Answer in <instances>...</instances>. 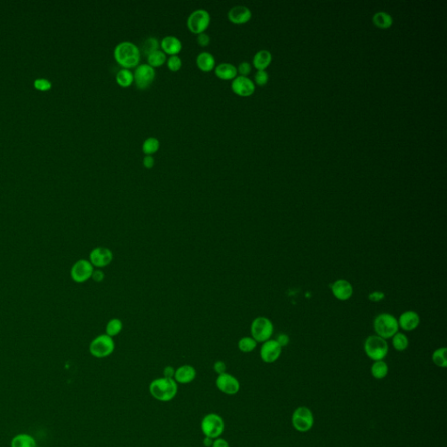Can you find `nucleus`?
Here are the masks:
<instances>
[{
    "label": "nucleus",
    "mask_w": 447,
    "mask_h": 447,
    "mask_svg": "<svg viewBox=\"0 0 447 447\" xmlns=\"http://www.w3.org/2000/svg\"><path fill=\"white\" fill-rule=\"evenodd\" d=\"M160 48L166 55H177L183 49V43L174 35H167L160 41Z\"/></svg>",
    "instance_id": "nucleus-20"
},
{
    "label": "nucleus",
    "mask_w": 447,
    "mask_h": 447,
    "mask_svg": "<svg viewBox=\"0 0 447 447\" xmlns=\"http://www.w3.org/2000/svg\"><path fill=\"white\" fill-rule=\"evenodd\" d=\"M447 349L446 348H439L436 349L432 354V362L435 365L439 368H446L447 367Z\"/></svg>",
    "instance_id": "nucleus-33"
},
{
    "label": "nucleus",
    "mask_w": 447,
    "mask_h": 447,
    "mask_svg": "<svg viewBox=\"0 0 447 447\" xmlns=\"http://www.w3.org/2000/svg\"><path fill=\"white\" fill-rule=\"evenodd\" d=\"M275 340L281 345V348L288 346L289 344V342H290L289 336L288 335H286V334H280Z\"/></svg>",
    "instance_id": "nucleus-43"
},
{
    "label": "nucleus",
    "mask_w": 447,
    "mask_h": 447,
    "mask_svg": "<svg viewBox=\"0 0 447 447\" xmlns=\"http://www.w3.org/2000/svg\"><path fill=\"white\" fill-rule=\"evenodd\" d=\"M331 291L335 299L341 302H345L352 297L354 288L349 281L339 279L331 285Z\"/></svg>",
    "instance_id": "nucleus-16"
},
{
    "label": "nucleus",
    "mask_w": 447,
    "mask_h": 447,
    "mask_svg": "<svg viewBox=\"0 0 447 447\" xmlns=\"http://www.w3.org/2000/svg\"><path fill=\"white\" fill-rule=\"evenodd\" d=\"M91 279L96 283H101L105 279V274H104V272L102 271V269L95 268L94 272H93Z\"/></svg>",
    "instance_id": "nucleus-42"
},
{
    "label": "nucleus",
    "mask_w": 447,
    "mask_h": 447,
    "mask_svg": "<svg viewBox=\"0 0 447 447\" xmlns=\"http://www.w3.org/2000/svg\"><path fill=\"white\" fill-rule=\"evenodd\" d=\"M281 352L282 348L277 341L270 339L262 343L260 349V356L265 363H273L280 358Z\"/></svg>",
    "instance_id": "nucleus-14"
},
{
    "label": "nucleus",
    "mask_w": 447,
    "mask_h": 447,
    "mask_svg": "<svg viewBox=\"0 0 447 447\" xmlns=\"http://www.w3.org/2000/svg\"><path fill=\"white\" fill-rule=\"evenodd\" d=\"M271 61V53L266 49L258 51L253 58V64L257 70H265L270 65Z\"/></svg>",
    "instance_id": "nucleus-23"
},
{
    "label": "nucleus",
    "mask_w": 447,
    "mask_h": 447,
    "mask_svg": "<svg viewBox=\"0 0 447 447\" xmlns=\"http://www.w3.org/2000/svg\"><path fill=\"white\" fill-rule=\"evenodd\" d=\"M385 298V294L382 291H373L369 295V300L372 302H380Z\"/></svg>",
    "instance_id": "nucleus-40"
},
{
    "label": "nucleus",
    "mask_w": 447,
    "mask_h": 447,
    "mask_svg": "<svg viewBox=\"0 0 447 447\" xmlns=\"http://www.w3.org/2000/svg\"><path fill=\"white\" fill-rule=\"evenodd\" d=\"M201 430L204 437L216 439L221 437L225 431V421L217 413L205 415L201 421Z\"/></svg>",
    "instance_id": "nucleus-7"
},
{
    "label": "nucleus",
    "mask_w": 447,
    "mask_h": 447,
    "mask_svg": "<svg viewBox=\"0 0 447 447\" xmlns=\"http://www.w3.org/2000/svg\"><path fill=\"white\" fill-rule=\"evenodd\" d=\"M11 447H37L36 441L31 435L18 434L11 441Z\"/></svg>",
    "instance_id": "nucleus-24"
},
{
    "label": "nucleus",
    "mask_w": 447,
    "mask_h": 447,
    "mask_svg": "<svg viewBox=\"0 0 447 447\" xmlns=\"http://www.w3.org/2000/svg\"><path fill=\"white\" fill-rule=\"evenodd\" d=\"M216 386L220 392L228 396L236 395L241 390V383L239 380L227 372L217 376Z\"/></svg>",
    "instance_id": "nucleus-13"
},
{
    "label": "nucleus",
    "mask_w": 447,
    "mask_h": 447,
    "mask_svg": "<svg viewBox=\"0 0 447 447\" xmlns=\"http://www.w3.org/2000/svg\"><path fill=\"white\" fill-rule=\"evenodd\" d=\"M210 14L205 9H196L189 15L187 20V26L190 32L193 34H199L205 32L210 26Z\"/></svg>",
    "instance_id": "nucleus-9"
},
{
    "label": "nucleus",
    "mask_w": 447,
    "mask_h": 447,
    "mask_svg": "<svg viewBox=\"0 0 447 447\" xmlns=\"http://www.w3.org/2000/svg\"><path fill=\"white\" fill-rule=\"evenodd\" d=\"M179 447H183V446H179Z\"/></svg>",
    "instance_id": "nucleus-48"
},
{
    "label": "nucleus",
    "mask_w": 447,
    "mask_h": 447,
    "mask_svg": "<svg viewBox=\"0 0 447 447\" xmlns=\"http://www.w3.org/2000/svg\"><path fill=\"white\" fill-rule=\"evenodd\" d=\"M196 370L193 366L184 364L176 369L174 380L177 384H189L196 379Z\"/></svg>",
    "instance_id": "nucleus-19"
},
{
    "label": "nucleus",
    "mask_w": 447,
    "mask_h": 447,
    "mask_svg": "<svg viewBox=\"0 0 447 447\" xmlns=\"http://www.w3.org/2000/svg\"><path fill=\"white\" fill-rule=\"evenodd\" d=\"M182 65H183V61L178 55H170L167 59V66L170 71H179L180 68H182Z\"/></svg>",
    "instance_id": "nucleus-35"
},
{
    "label": "nucleus",
    "mask_w": 447,
    "mask_h": 447,
    "mask_svg": "<svg viewBox=\"0 0 447 447\" xmlns=\"http://www.w3.org/2000/svg\"><path fill=\"white\" fill-rule=\"evenodd\" d=\"M258 342L252 336L241 337L238 342V349L242 353H251L257 347Z\"/></svg>",
    "instance_id": "nucleus-31"
},
{
    "label": "nucleus",
    "mask_w": 447,
    "mask_h": 447,
    "mask_svg": "<svg viewBox=\"0 0 447 447\" xmlns=\"http://www.w3.org/2000/svg\"><path fill=\"white\" fill-rule=\"evenodd\" d=\"M292 425L299 432H308L314 426V415L308 407H298L294 411L291 418Z\"/></svg>",
    "instance_id": "nucleus-8"
},
{
    "label": "nucleus",
    "mask_w": 447,
    "mask_h": 447,
    "mask_svg": "<svg viewBox=\"0 0 447 447\" xmlns=\"http://www.w3.org/2000/svg\"><path fill=\"white\" fill-rule=\"evenodd\" d=\"M196 41H197V44L201 46V47H207L208 45L210 44V37L209 34H206L205 32H203V33H201V34H197V37H196Z\"/></svg>",
    "instance_id": "nucleus-39"
},
{
    "label": "nucleus",
    "mask_w": 447,
    "mask_h": 447,
    "mask_svg": "<svg viewBox=\"0 0 447 447\" xmlns=\"http://www.w3.org/2000/svg\"><path fill=\"white\" fill-rule=\"evenodd\" d=\"M114 260V254L111 249L106 247H96L93 248L88 256V261L91 262L93 267L97 269H102L111 264Z\"/></svg>",
    "instance_id": "nucleus-12"
},
{
    "label": "nucleus",
    "mask_w": 447,
    "mask_h": 447,
    "mask_svg": "<svg viewBox=\"0 0 447 447\" xmlns=\"http://www.w3.org/2000/svg\"><path fill=\"white\" fill-rule=\"evenodd\" d=\"M156 75L155 68L148 63H142L136 67L134 72V82L137 88L144 90L151 86L155 81Z\"/></svg>",
    "instance_id": "nucleus-11"
},
{
    "label": "nucleus",
    "mask_w": 447,
    "mask_h": 447,
    "mask_svg": "<svg viewBox=\"0 0 447 447\" xmlns=\"http://www.w3.org/2000/svg\"><path fill=\"white\" fill-rule=\"evenodd\" d=\"M269 76L266 70H257L254 75V82L258 86H265L268 82Z\"/></svg>",
    "instance_id": "nucleus-37"
},
{
    "label": "nucleus",
    "mask_w": 447,
    "mask_h": 447,
    "mask_svg": "<svg viewBox=\"0 0 447 447\" xmlns=\"http://www.w3.org/2000/svg\"><path fill=\"white\" fill-rule=\"evenodd\" d=\"M227 364L223 361H220V360H218V361H216L213 364V369L215 373H217V376L218 375H221V374H223V373L227 372Z\"/></svg>",
    "instance_id": "nucleus-41"
},
{
    "label": "nucleus",
    "mask_w": 447,
    "mask_h": 447,
    "mask_svg": "<svg viewBox=\"0 0 447 447\" xmlns=\"http://www.w3.org/2000/svg\"><path fill=\"white\" fill-rule=\"evenodd\" d=\"M149 391L153 398L167 403L174 399L178 392V384L174 379L160 377L149 383Z\"/></svg>",
    "instance_id": "nucleus-2"
},
{
    "label": "nucleus",
    "mask_w": 447,
    "mask_h": 447,
    "mask_svg": "<svg viewBox=\"0 0 447 447\" xmlns=\"http://www.w3.org/2000/svg\"><path fill=\"white\" fill-rule=\"evenodd\" d=\"M214 439L210 437H204L203 440V444L204 447H211L213 444Z\"/></svg>",
    "instance_id": "nucleus-47"
},
{
    "label": "nucleus",
    "mask_w": 447,
    "mask_h": 447,
    "mask_svg": "<svg viewBox=\"0 0 447 447\" xmlns=\"http://www.w3.org/2000/svg\"><path fill=\"white\" fill-rule=\"evenodd\" d=\"M274 329L275 328L271 320L266 316H258L254 318L250 326L251 336L258 343H263L270 340Z\"/></svg>",
    "instance_id": "nucleus-6"
},
{
    "label": "nucleus",
    "mask_w": 447,
    "mask_h": 447,
    "mask_svg": "<svg viewBox=\"0 0 447 447\" xmlns=\"http://www.w3.org/2000/svg\"><path fill=\"white\" fill-rule=\"evenodd\" d=\"M197 68L203 72H210L216 67V59L210 52H201L196 59Z\"/></svg>",
    "instance_id": "nucleus-21"
},
{
    "label": "nucleus",
    "mask_w": 447,
    "mask_h": 447,
    "mask_svg": "<svg viewBox=\"0 0 447 447\" xmlns=\"http://www.w3.org/2000/svg\"><path fill=\"white\" fill-rule=\"evenodd\" d=\"M372 21L376 28L380 29H388L393 24V18L385 12H378L374 14Z\"/></svg>",
    "instance_id": "nucleus-25"
},
{
    "label": "nucleus",
    "mask_w": 447,
    "mask_h": 447,
    "mask_svg": "<svg viewBox=\"0 0 447 447\" xmlns=\"http://www.w3.org/2000/svg\"><path fill=\"white\" fill-rule=\"evenodd\" d=\"M397 321H398L399 329L401 328L406 332H410V331H414L415 329H417L419 327L421 319L417 312L413 311V310H407L400 315Z\"/></svg>",
    "instance_id": "nucleus-17"
},
{
    "label": "nucleus",
    "mask_w": 447,
    "mask_h": 447,
    "mask_svg": "<svg viewBox=\"0 0 447 447\" xmlns=\"http://www.w3.org/2000/svg\"><path fill=\"white\" fill-rule=\"evenodd\" d=\"M142 164H143V166L145 167L146 169H152L154 165H155V158L152 156L145 155V156L143 157Z\"/></svg>",
    "instance_id": "nucleus-44"
},
{
    "label": "nucleus",
    "mask_w": 447,
    "mask_h": 447,
    "mask_svg": "<svg viewBox=\"0 0 447 447\" xmlns=\"http://www.w3.org/2000/svg\"><path fill=\"white\" fill-rule=\"evenodd\" d=\"M160 48V41L157 38L151 36L147 38L142 44V52L147 56L150 53L158 50Z\"/></svg>",
    "instance_id": "nucleus-34"
},
{
    "label": "nucleus",
    "mask_w": 447,
    "mask_h": 447,
    "mask_svg": "<svg viewBox=\"0 0 447 447\" xmlns=\"http://www.w3.org/2000/svg\"><path fill=\"white\" fill-rule=\"evenodd\" d=\"M95 268L93 267L90 261L87 259H80L75 261L70 269V277L72 281L82 284L91 279L93 272Z\"/></svg>",
    "instance_id": "nucleus-10"
},
{
    "label": "nucleus",
    "mask_w": 447,
    "mask_h": 447,
    "mask_svg": "<svg viewBox=\"0 0 447 447\" xmlns=\"http://www.w3.org/2000/svg\"><path fill=\"white\" fill-rule=\"evenodd\" d=\"M175 372H176V369L174 367H172V366H166L163 369V377L174 379Z\"/></svg>",
    "instance_id": "nucleus-45"
},
{
    "label": "nucleus",
    "mask_w": 447,
    "mask_h": 447,
    "mask_svg": "<svg viewBox=\"0 0 447 447\" xmlns=\"http://www.w3.org/2000/svg\"><path fill=\"white\" fill-rule=\"evenodd\" d=\"M115 80L119 86L128 88L134 82V73L128 68H121L115 76Z\"/></svg>",
    "instance_id": "nucleus-26"
},
{
    "label": "nucleus",
    "mask_w": 447,
    "mask_h": 447,
    "mask_svg": "<svg viewBox=\"0 0 447 447\" xmlns=\"http://www.w3.org/2000/svg\"><path fill=\"white\" fill-rule=\"evenodd\" d=\"M211 447H230V445L226 439H223L222 437H218V438L214 439L213 444Z\"/></svg>",
    "instance_id": "nucleus-46"
},
{
    "label": "nucleus",
    "mask_w": 447,
    "mask_h": 447,
    "mask_svg": "<svg viewBox=\"0 0 447 447\" xmlns=\"http://www.w3.org/2000/svg\"><path fill=\"white\" fill-rule=\"evenodd\" d=\"M215 75L222 80H234L238 75L237 68L229 62H222L214 68Z\"/></svg>",
    "instance_id": "nucleus-22"
},
{
    "label": "nucleus",
    "mask_w": 447,
    "mask_h": 447,
    "mask_svg": "<svg viewBox=\"0 0 447 447\" xmlns=\"http://www.w3.org/2000/svg\"><path fill=\"white\" fill-rule=\"evenodd\" d=\"M227 17L234 24H245L251 20L252 12L248 7L238 5L230 8L227 13Z\"/></svg>",
    "instance_id": "nucleus-18"
},
{
    "label": "nucleus",
    "mask_w": 447,
    "mask_h": 447,
    "mask_svg": "<svg viewBox=\"0 0 447 447\" xmlns=\"http://www.w3.org/2000/svg\"><path fill=\"white\" fill-rule=\"evenodd\" d=\"M391 339H392L393 348L396 349V351L403 352L404 350H406L409 345H410L408 336L404 333L398 331L396 334L393 335Z\"/></svg>",
    "instance_id": "nucleus-30"
},
{
    "label": "nucleus",
    "mask_w": 447,
    "mask_h": 447,
    "mask_svg": "<svg viewBox=\"0 0 447 447\" xmlns=\"http://www.w3.org/2000/svg\"><path fill=\"white\" fill-rule=\"evenodd\" d=\"M122 329H123V322L122 320L119 318H112L106 324L105 334L114 338L122 333Z\"/></svg>",
    "instance_id": "nucleus-29"
},
{
    "label": "nucleus",
    "mask_w": 447,
    "mask_h": 447,
    "mask_svg": "<svg viewBox=\"0 0 447 447\" xmlns=\"http://www.w3.org/2000/svg\"><path fill=\"white\" fill-rule=\"evenodd\" d=\"M166 61L167 55L162 49H158L147 55V63L154 68L163 66Z\"/></svg>",
    "instance_id": "nucleus-28"
},
{
    "label": "nucleus",
    "mask_w": 447,
    "mask_h": 447,
    "mask_svg": "<svg viewBox=\"0 0 447 447\" xmlns=\"http://www.w3.org/2000/svg\"><path fill=\"white\" fill-rule=\"evenodd\" d=\"M231 88L236 95L246 97L254 94L255 84L248 76L237 75L231 83Z\"/></svg>",
    "instance_id": "nucleus-15"
},
{
    "label": "nucleus",
    "mask_w": 447,
    "mask_h": 447,
    "mask_svg": "<svg viewBox=\"0 0 447 447\" xmlns=\"http://www.w3.org/2000/svg\"><path fill=\"white\" fill-rule=\"evenodd\" d=\"M115 349V340L107 334L97 335L92 340L88 347L90 355L98 359L107 358L111 356Z\"/></svg>",
    "instance_id": "nucleus-5"
},
{
    "label": "nucleus",
    "mask_w": 447,
    "mask_h": 447,
    "mask_svg": "<svg viewBox=\"0 0 447 447\" xmlns=\"http://www.w3.org/2000/svg\"><path fill=\"white\" fill-rule=\"evenodd\" d=\"M141 56V49L131 41H122L114 49L115 61L122 68H136L140 64Z\"/></svg>",
    "instance_id": "nucleus-1"
},
{
    "label": "nucleus",
    "mask_w": 447,
    "mask_h": 447,
    "mask_svg": "<svg viewBox=\"0 0 447 447\" xmlns=\"http://www.w3.org/2000/svg\"><path fill=\"white\" fill-rule=\"evenodd\" d=\"M373 327L376 335L385 340L391 339L393 335L399 331L397 318L389 313H383L376 316Z\"/></svg>",
    "instance_id": "nucleus-3"
},
{
    "label": "nucleus",
    "mask_w": 447,
    "mask_h": 447,
    "mask_svg": "<svg viewBox=\"0 0 447 447\" xmlns=\"http://www.w3.org/2000/svg\"><path fill=\"white\" fill-rule=\"evenodd\" d=\"M251 64L248 61H242L238 66V73L240 74V75H242V76H248L251 73Z\"/></svg>",
    "instance_id": "nucleus-38"
},
{
    "label": "nucleus",
    "mask_w": 447,
    "mask_h": 447,
    "mask_svg": "<svg viewBox=\"0 0 447 447\" xmlns=\"http://www.w3.org/2000/svg\"><path fill=\"white\" fill-rule=\"evenodd\" d=\"M363 349L369 359L376 362L386 357L389 353V344L387 340L378 335H369L366 338Z\"/></svg>",
    "instance_id": "nucleus-4"
},
{
    "label": "nucleus",
    "mask_w": 447,
    "mask_h": 447,
    "mask_svg": "<svg viewBox=\"0 0 447 447\" xmlns=\"http://www.w3.org/2000/svg\"><path fill=\"white\" fill-rule=\"evenodd\" d=\"M160 148L159 140L156 137H148L142 143V152L145 155L152 156L156 151H158Z\"/></svg>",
    "instance_id": "nucleus-32"
},
{
    "label": "nucleus",
    "mask_w": 447,
    "mask_h": 447,
    "mask_svg": "<svg viewBox=\"0 0 447 447\" xmlns=\"http://www.w3.org/2000/svg\"><path fill=\"white\" fill-rule=\"evenodd\" d=\"M34 87L40 91H48L53 87L51 81L47 78H37L34 80Z\"/></svg>",
    "instance_id": "nucleus-36"
},
{
    "label": "nucleus",
    "mask_w": 447,
    "mask_h": 447,
    "mask_svg": "<svg viewBox=\"0 0 447 447\" xmlns=\"http://www.w3.org/2000/svg\"><path fill=\"white\" fill-rule=\"evenodd\" d=\"M370 372L375 379L382 380L386 377L389 373V366L383 360L374 362Z\"/></svg>",
    "instance_id": "nucleus-27"
}]
</instances>
